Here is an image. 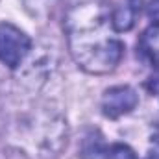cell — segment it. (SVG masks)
Instances as JSON below:
<instances>
[{
	"mask_svg": "<svg viewBox=\"0 0 159 159\" xmlns=\"http://www.w3.org/2000/svg\"><path fill=\"white\" fill-rule=\"evenodd\" d=\"M69 50L91 74H106L119 65L124 44L113 26L107 0H70L63 22Z\"/></svg>",
	"mask_w": 159,
	"mask_h": 159,
	"instance_id": "6da1fadb",
	"label": "cell"
},
{
	"mask_svg": "<svg viewBox=\"0 0 159 159\" xmlns=\"http://www.w3.org/2000/svg\"><path fill=\"white\" fill-rule=\"evenodd\" d=\"M67 143V122L50 109H39L13 126L9 154L15 159H54Z\"/></svg>",
	"mask_w": 159,
	"mask_h": 159,
	"instance_id": "7a4b0ae2",
	"label": "cell"
},
{
	"mask_svg": "<svg viewBox=\"0 0 159 159\" xmlns=\"http://www.w3.org/2000/svg\"><path fill=\"white\" fill-rule=\"evenodd\" d=\"M32 50L30 37L17 26L4 22L0 24V61L9 69H17Z\"/></svg>",
	"mask_w": 159,
	"mask_h": 159,
	"instance_id": "3957f363",
	"label": "cell"
},
{
	"mask_svg": "<svg viewBox=\"0 0 159 159\" xmlns=\"http://www.w3.org/2000/svg\"><path fill=\"white\" fill-rule=\"evenodd\" d=\"M139 104V94L129 85H117L104 93L102 96V113L109 119H119L133 111Z\"/></svg>",
	"mask_w": 159,
	"mask_h": 159,
	"instance_id": "277c9868",
	"label": "cell"
},
{
	"mask_svg": "<svg viewBox=\"0 0 159 159\" xmlns=\"http://www.w3.org/2000/svg\"><path fill=\"white\" fill-rule=\"evenodd\" d=\"M139 54L152 67L159 69V22L150 24L143 32V35L139 39Z\"/></svg>",
	"mask_w": 159,
	"mask_h": 159,
	"instance_id": "5b68a950",
	"label": "cell"
},
{
	"mask_svg": "<svg viewBox=\"0 0 159 159\" xmlns=\"http://www.w3.org/2000/svg\"><path fill=\"white\" fill-rule=\"evenodd\" d=\"M143 0H126V4L113 11V26L117 32H128L133 28Z\"/></svg>",
	"mask_w": 159,
	"mask_h": 159,
	"instance_id": "8992f818",
	"label": "cell"
},
{
	"mask_svg": "<svg viewBox=\"0 0 159 159\" xmlns=\"http://www.w3.org/2000/svg\"><path fill=\"white\" fill-rule=\"evenodd\" d=\"M106 159H137L135 152L128 144H113L106 150Z\"/></svg>",
	"mask_w": 159,
	"mask_h": 159,
	"instance_id": "52a82bcc",
	"label": "cell"
},
{
	"mask_svg": "<svg viewBox=\"0 0 159 159\" xmlns=\"http://www.w3.org/2000/svg\"><path fill=\"white\" fill-rule=\"evenodd\" d=\"M57 0H26V6L35 11V13H41V11H46L48 7H52Z\"/></svg>",
	"mask_w": 159,
	"mask_h": 159,
	"instance_id": "ba28073f",
	"label": "cell"
},
{
	"mask_svg": "<svg viewBox=\"0 0 159 159\" xmlns=\"http://www.w3.org/2000/svg\"><path fill=\"white\" fill-rule=\"evenodd\" d=\"M144 159H159V133L150 139V146H148V152H146Z\"/></svg>",
	"mask_w": 159,
	"mask_h": 159,
	"instance_id": "9c48e42d",
	"label": "cell"
},
{
	"mask_svg": "<svg viewBox=\"0 0 159 159\" xmlns=\"http://www.w3.org/2000/svg\"><path fill=\"white\" fill-rule=\"evenodd\" d=\"M148 17L159 22V0H152L148 4Z\"/></svg>",
	"mask_w": 159,
	"mask_h": 159,
	"instance_id": "30bf717a",
	"label": "cell"
}]
</instances>
